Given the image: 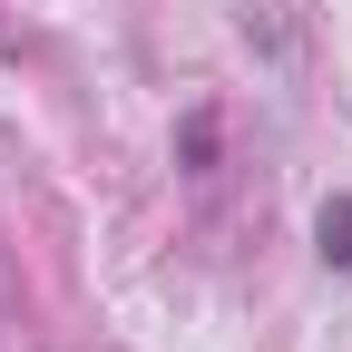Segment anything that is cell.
<instances>
[{"mask_svg": "<svg viewBox=\"0 0 352 352\" xmlns=\"http://www.w3.org/2000/svg\"><path fill=\"white\" fill-rule=\"evenodd\" d=\"M323 264H342V274H352V196L323 206Z\"/></svg>", "mask_w": 352, "mask_h": 352, "instance_id": "6da1fadb", "label": "cell"}]
</instances>
